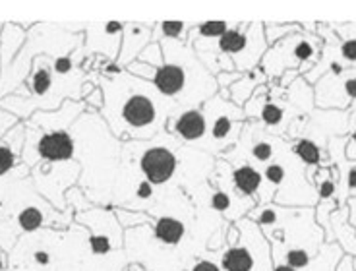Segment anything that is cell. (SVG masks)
Returning <instances> with one entry per match:
<instances>
[{
	"label": "cell",
	"instance_id": "1",
	"mask_svg": "<svg viewBox=\"0 0 356 271\" xmlns=\"http://www.w3.org/2000/svg\"><path fill=\"white\" fill-rule=\"evenodd\" d=\"M97 81L105 95L99 115L120 144L147 142L163 134L169 117L178 108L152 81L134 76L126 68L116 76H99Z\"/></svg>",
	"mask_w": 356,
	"mask_h": 271
},
{
	"label": "cell",
	"instance_id": "2",
	"mask_svg": "<svg viewBox=\"0 0 356 271\" xmlns=\"http://www.w3.org/2000/svg\"><path fill=\"white\" fill-rule=\"evenodd\" d=\"M213 167V155L186 147L163 132L147 142H124L116 171L140 176L159 192L182 188L190 194L209 181Z\"/></svg>",
	"mask_w": 356,
	"mask_h": 271
},
{
	"label": "cell",
	"instance_id": "3",
	"mask_svg": "<svg viewBox=\"0 0 356 271\" xmlns=\"http://www.w3.org/2000/svg\"><path fill=\"white\" fill-rule=\"evenodd\" d=\"M159 43L165 58L161 68H152L136 60L126 70L152 81L161 95L180 108L202 107L219 93L215 76L197 58L194 47L172 39H163Z\"/></svg>",
	"mask_w": 356,
	"mask_h": 271
},
{
	"label": "cell",
	"instance_id": "4",
	"mask_svg": "<svg viewBox=\"0 0 356 271\" xmlns=\"http://www.w3.org/2000/svg\"><path fill=\"white\" fill-rule=\"evenodd\" d=\"M271 246L273 263L300 270L321 252L323 229L316 223L314 208H286L277 204L256 206L248 213Z\"/></svg>",
	"mask_w": 356,
	"mask_h": 271
},
{
	"label": "cell",
	"instance_id": "5",
	"mask_svg": "<svg viewBox=\"0 0 356 271\" xmlns=\"http://www.w3.org/2000/svg\"><path fill=\"white\" fill-rule=\"evenodd\" d=\"M70 134L76 142V155L81 157L78 159L81 165L80 190L93 206L108 208L122 144L111 134L107 122L97 113H83L72 124Z\"/></svg>",
	"mask_w": 356,
	"mask_h": 271
},
{
	"label": "cell",
	"instance_id": "6",
	"mask_svg": "<svg viewBox=\"0 0 356 271\" xmlns=\"http://www.w3.org/2000/svg\"><path fill=\"white\" fill-rule=\"evenodd\" d=\"M192 47L213 76L221 72H250L261 64L269 49L264 22H234V26L221 37L197 39Z\"/></svg>",
	"mask_w": 356,
	"mask_h": 271
},
{
	"label": "cell",
	"instance_id": "7",
	"mask_svg": "<svg viewBox=\"0 0 356 271\" xmlns=\"http://www.w3.org/2000/svg\"><path fill=\"white\" fill-rule=\"evenodd\" d=\"M323 49V41L318 33L298 31L281 39L264 54L259 68L264 70L267 83H275L289 70L308 74L318 64Z\"/></svg>",
	"mask_w": 356,
	"mask_h": 271
},
{
	"label": "cell",
	"instance_id": "8",
	"mask_svg": "<svg viewBox=\"0 0 356 271\" xmlns=\"http://www.w3.org/2000/svg\"><path fill=\"white\" fill-rule=\"evenodd\" d=\"M236 227V243L225 244L213 252L221 271H273L271 246L261 229L248 217L238 219Z\"/></svg>",
	"mask_w": 356,
	"mask_h": 271
},
{
	"label": "cell",
	"instance_id": "9",
	"mask_svg": "<svg viewBox=\"0 0 356 271\" xmlns=\"http://www.w3.org/2000/svg\"><path fill=\"white\" fill-rule=\"evenodd\" d=\"M205 115V134L204 154L222 157L227 151H231L241 140L242 130L246 126V115L244 108L236 107L229 99H222L221 95H215L202 105Z\"/></svg>",
	"mask_w": 356,
	"mask_h": 271
},
{
	"label": "cell",
	"instance_id": "10",
	"mask_svg": "<svg viewBox=\"0 0 356 271\" xmlns=\"http://www.w3.org/2000/svg\"><path fill=\"white\" fill-rule=\"evenodd\" d=\"M348 113L347 110H321L314 108L308 115H302L294 120L285 140L293 142L298 138L312 140L314 144H318L327 151V144L331 138L335 136H347L348 134Z\"/></svg>",
	"mask_w": 356,
	"mask_h": 271
},
{
	"label": "cell",
	"instance_id": "11",
	"mask_svg": "<svg viewBox=\"0 0 356 271\" xmlns=\"http://www.w3.org/2000/svg\"><path fill=\"white\" fill-rule=\"evenodd\" d=\"M74 122H63V124H47L43 122L39 128H43V134L37 138L33 144H26L22 157L26 167H35L37 161L47 163H64L72 161L76 155V142L72 138L70 130Z\"/></svg>",
	"mask_w": 356,
	"mask_h": 271
},
{
	"label": "cell",
	"instance_id": "12",
	"mask_svg": "<svg viewBox=\"0 0 356 271\" xmlns=\"http://www.w3.org/2000/svg\"><path fill=\"white\" fill-rule=\"evenodd\" d=\"M318 35L323 41V49H321V56L318 64L312 68L310 72L304 74V80L310 83L312 88L318 83L321 76H325L330 70L331 64H341L347 70H356V41L355 39H347L341 41L337 33L331 29L330 22H320L318 24Z\"/></svg>",
	"mask_w": 356,
	"mask_h": 271
},
{
	"label": "cell",
	"instance_id": "13",
	"mask_svg": "<svg viewBox=\"0 0 356 271\" xmlns=\"http://www.w3.org/2000/svg\"><path fill=\"white\" fill-rule=\"evenodd\" d=\"M356 101V70L325 74L314 85V103L321 110H348Z\"/></svg>",
	"mask_w": 356,
	"mask_h": 271
},
{
	"label": "cell",
	"instance_id": "14",
	"mask_svg": "<svg viewBox=\"0 0 356 271\" xmlns=\"http://www.w3.org/2000/svg\"><path fill=\"white\" fill-rule=\"evenodd\" d=\"M124 22H105V24H83V53L86 58L103 56L116 63L120 53Z\"/></svg>",
	"mask_w": 356,
	"mask_h": 271
},
{
	"label": "cell",
	"instance_id": "15",
	"mask_svg": "<svg viewBox=\"0 0 356 271\" xmlns=\"http://www.w3.org/2000/svg\"><path fill=\"white\" fill-rule=\"evenodd\" d=\"M165 132L172 136V138H177L182 145L204 151L205 134H207L204 108L178 107L169 117V122H167V130H165Z\"/></svg>",
	"mask_w": 356,
	"mask_h": 271
},
{
	"label": "cell",
	"instance_id": "16",
	"mask_svg": "<svg viewBox=\"0 0 356 271\" xmlns=\"http://www.w3.org/2000/svg\"><path fill=\"white\" fill-rule=\"evenodd\" d=\"M229 163V161H227ZM232 167V181L234 186L246 198H254L258 202V206L264 204H273L275 199V192L269 188L261 176V172L246 161H231Z\"/></svg>",
	"mask_w": 356,
	"mask_h": 271
},
{
	"label": "cell",
	"instance_id": "17",
	"mask_svg": "<svg viewBox=\"0 0 356 271\" xmlns=\"http://www.w3.org/2000/svg\"><path fill=\"white\" fill-rule=\"evenodd\" d=\"M153 24L155 22H124L122 29V41H120V53L116 64L128 68L130 64L138 60V56L153 39Z\"/></svg>",
	"mask_w": 356,
	"mask_h": 271
},
{
	"label": "cell",
	"instance_id": "18",
	"mask_svg": "<svg viewBox=\"0 0 356 271\" xmlns=\"http://www.w3.org/2000/svg\"><path fill=\"white\" fill-rule=\"evenodd\" d=\"M331 229H330V238L325 240V244H339L343 254L347 256H355L356 258V231L353 225L348 223V208H337L331 213Z\"/></svg>",
	"mask_w": 356,
	"mask_h": 271
},
{
	"label": "cell",
	"instance_id": "19",
	"mask_svg": "<svg viewBox=\"0 0 356 271\" xmlns=\"http://www.w3.org/2000/svg\"><path fill=\"white\" fill-rule=\"evenodd\" d=\"M267 78L261 68H254L250 72L241 74V78L234 81L229 90V101L234 103L236 107H244L250 101V97L254 95V91L258 90L259 85H266Z\"/></svg>",
	"mask_w": 356,
	"mask_h": 271
},
{
	"label": "cell",
	"instance_id": "20",
	"mask_svg": "<svg viewBox=\"0 0 356 271\" xmlns=\"http://www.w3.org/2000/svg\"><path fill=\"white\" fill-rule=\"evenodd\" d=\"M343 256H345V254H343L339 244H323L321 252L318 254L306 268L294 270V268H289L285 263H273V271H335L339 260H341Z\"/></svg>",
	"mask_w": 356,
	"mask_h": 271
},
{
	"label": "cell",
	"instance_id": "21",
	"mask_svg": "<svg viewBox=\"0 0 356 271\" xmlns=\"http://www.w3.org/2000/svg\"><path fill=\"white\" fill-rule=\"evenodd\" d=\"M291 147H293V154L296 155V157L302 161V165H306L308 169H314V167H331L327 151H323L320 145L314 144L312 140L298 138V140H293V142H291Z\"/></svg>",
	"mask_w": 356,
	"mask_h": 271
},
{
	"label": "cell",
	"instance_id": "22",
	"mask_svg": "<svg viewBox=\"0 0 356 271\" xmlns=\"http://www.w3.org/2000/svg\"><path fill=\"white\" fill-rule=\"evenodd\" d=\"M194 26H196V22H155L152 41L159 43L163 39H172V41L186 43Z\"/></svg>",
	"mask_w": 356,
	"mask_h": 271
},
{
	"label": "cell",
	"instance_id": "23",
	"mask_svg": "<svg viewBox=\"0 0 356 271\" xmlns=\"http://www.w3.org/2000/svg\"><path fill=\"white\" fill-rule=\"evenodd\" d=\"M264 27H266L267 47L275 45L281 39L294 35L298 31H304V26L300 22H264Z\"/></svg>",
	"mask_w": 356,
	"mask_h": 271
},
{
	"label": "cell",
	"instance_id": "24",
	"mask_svg": "<svg viewBox=\"0 0 356 271\" xmlns=\"http://www.w3.org/2000/svg\"><path fill=\"white\" fill-rule=\"evenodd\" d=\"M115 209V217L118 221V225L122 227L124 231L136 229V227L152 225L153 217L147 211H136V209L126 208H113Z\"/></svg>",
	"mask_w": 356,
	"mask_h": 271
},
{
	"label": "cell",
	"instance_id": "25",
	"mask_svg": "<svg viewBox=\"0 0 356 271\" xmlns=\"http://www.w3.org/2000/svg\"><path fill=\"white\" fill-rule=\"evenodd\" d=\"M138 63L147 64L152 68H161L165 64V58H163V49H161V43H149V45L143 49L140 56H138Z\"/></svg>",
	"mask_w": 356,
	"mask_h": 271
},
{
	"label": "cell",
	"instance_id": "26",
	"mask_svg": "<svg viewBox=\"0 0 356 271\" xmlns=\"http://www.w3.org/2000/svg\"><path fill=\"white\" fill-rule=\"evenodd\" d=\"M184 271H221L219 263H217V258H215L213 252H204L202 256H197L194 262L188 265Z\"/></svg>",
	"mask_w": 356,
	"mask_h": 271
},
{
	"label": "cell",
	"instance_id": "27",
	"mask_svg": "<svg viewBox=\"0 0 356 271\" xmlns=\"http://www.w3.org/2000/svg\"><path fill=\"white\" fill-rule=\"evenodd\" d=\"M330 26L341 41H347V39L356 41V22H330Z\"/></svg>",
	"mask_w": 356,
	"mask_h": 271
},
{
	"label": "cell",
	"instance_id": "28",
	"mask_svg": "<svg viewBox=\"0 0 356 271\" xmlns=\"http://www.w3.org/2000/svg\"><path fill=\"white\" fill-rule=\"evenodd\" d=\"M335 271H356V258L355 256H343L341 260H339L337 268Z\"/></svg>",
	"mask_w": 356,
	"mask_h": 271
},
{
	"label": "cell",
	"instance_id": "29",
	"mask_svg": "<svg viewBox=\"0 0 356 271\" xmlns=\"http://www.w3.org/2000/svg\"><path fill=\"white\" fill-rule=\"evenodd\" d=\"M347 208H348V223H350L353 229L356 231V198H348Z\"/></svg>",
	"mask_w": 356,
	"mask_h": 271
},
{
	"label": "cell",
	"instance_id": "30",
	"mask_svg": "<svg viewBox=\"0 0 356 271\" xmlns=\"http://www.w3.org/2000/svg\"><path fill=\"white\" fill-rule=\"evenodd\" d=\"M0 271H10L8 270V258H6V252L0 248Z\"/></svg>",
	"mask_w": 356,
	"mask_h": 271
},
{
	"label": "cell",
	"instance_id": "31",
	"mask_svg": "<svg viewBox=\"0 0 356 271\" xmlns=\"http://www.w3.org/2000/svg\"><path fill=\"white\" fill-rule=\"evenodd\" d=\"M348 117H350V122H356V101L350 105V108L347 110Z\"/></svg>",
	"mask_w": 356,
	"mask_h": 271
}]
</instances>
